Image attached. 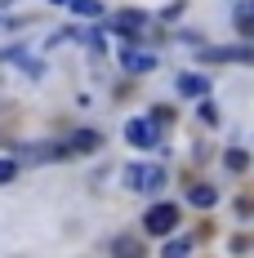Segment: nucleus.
Segmentation results:
<instances>
[{
  "label": "nucleus",
  "instance_id": "obj_14",
  "mask_svg": "<svg viewBox=\"0 0 254 258\" xmlns=\"http://www.w3.org/2000/svg\"><path fill=\"white\" fill-rule=\"evenodd\" d=\"M245 165H250V156L241 152V147H232V152H228V169H232V174H241Z\"/></svg>",
  "mask_w": 254,
  "mask_h": 258
},
{
  "label": "nucleus",
  "instance_id": "obj_6",
  "mask_svg": "<svg viewBox=\"0 0 254 258\" xmlns=\"http://www.w3.org/2000/svg\"><path fill=\"white\" fill-rule=\"evenodd\" d=\"M112 258H143V240L129 236V232H121L116 240H112Z\"/></svg>",
  "mask_w": 254,
  "mask_h": 258
},
{
  "label": "nucleus",
  "instance_id": "obj_12",
  "mask_svg": "<svg viewBox=\"0 0 254 258\" xmlns=\"http://www.w3.org/2000/svg\"><path fill=\"white\" fill-rule=\"evenodd\" d=\"M187 254H192V240H187V236L165 240V249H161V258H187Z\"/></svg>",
  "mask_w": 254,
  "mask_h": 258
},
{
  "label": "nucleus",
  "instance_id": "obj_17",
  "mask_svg": "<svg viewBox=\"0 0 254 258\" xmlns=\"http://www.w3.org/2000/svg\"><path fill=\"white\" fill-rule=\"evenodd\" d=\"M54 5H72V0H54Z\"/></svg>",
  "mask_w": 254,
  "mask_h": 258
},
{
  "label": "nucleus",
  "instance_id": "obj_15",
  "mask_svg": "<svg viewBox=\"0 0 254 258\" xmlns=\"http://www.w3.org/2000/svg\"><path fill=\"white\" fill-rule=\"evenodd\" d=\"M196 116H201L205 125H219V107L210 103V98H205V103H201V111H196Z\"/></svg>",
  "mask_w": 254,
  "mask_h": 258
},
{
  "label": "nucleus",
  "instance_id": "obj_10",
  "mask_svg": "<svg viewBox=\"0 0 254 258\" xmlns=\"http://www.w3.org/2000/svg\"><path fill=\"white\" fill-rule=\"evenodd\" d=\"M143 23H147L143 14H116V18H112V27H116L121 36H138V31H143Z\"/></svg>",
  "mask_w": 254,
  "mask_h": 258
},
{
  "label": "nucleus",
  "instance_id": "obj_2",
  "mask_svg": "<svg viewBox=\"0 0 254 258\" xmlns=\"http://www.w3.org/2000/svg\"><path fill=\"white\" fill-rule=\"evenodd\" d=\"M125 138H129V147L152 152V147H161V125H156L152 116H134V120L125 125Z\"/></svg>",
  "mask_w": 254,
  "mask_h": 258
},
{
  "label": "nucleus",
  "instance_id": "obj_3",
  "mask_svg": "<svg viewBox=\"0 0 254 258\" xmlns=\"http://www.w3.org/2000/svg\"><path fill=\"white\" fill-rule=\"evenodd\" d=\"M121 178H125L129 191H161L165 187V169L161 165H129Z\"/></svg>",
  "mask_w": 254,
  "mask_h": 258
},
{
  "label": "nucleus",
  "instance_id": "obj_16",
  "mask_svg": "<svg viewBox=\"0 0 254 258\" xmlns=\"http://www.w3.org/2000/svg\"><path fill=\"white\" fill-rule=\"evenodd\" d=\"M18 178V160H0V182H14Z\"/></svg>",
  "mask_w": 254,
  "mask_h": 258
},
{
  "label": "nucleus",
  "instance_id": "obj_1",
  "mask_svg": "<svg viewBox=\"0 0 254 258\" xmlns=\"http://www.w3.org/2000/svg\"><path fill=\"white\" fill-rule=\"evenodd\" d=\"M178 223H183V214H178L174 201H161V205H152L143 214V232L147 236H174Z\"/></svg>",
  "mask_w": 254,
  "mask_h": 258
},
{
  "label": "nucleus",
  "instance_id": "obj_8",
  "mask_svg": "<svg viewBox=\"0 0 254 258\" xmlns=\"http://www.w3.org/2000/svg\"><path fill=\"white\" fill-rule=\"evenodd\" d=\"M187 201H192L196 209H214V205H219V187H210V182H196V187L187 191Z\"/></svg>",
  "mask_w": 254,
  "mask_h": 258
},
{
  "label": "nucleus",
  "instance_id": "obj_7",
  "mask_svg": "<svg viewBox=\"0 0 254 258\" xmlns=\"http://www.w3.org/2000/svg\"><path fill=\"white\" fill-rule=\"evenodd\" d=\"M232 23H236V31H241L245 40H254V0H241V5H236Z\"/></svg>",
  "mask_w": 254,
  "mask_h": 258
},
{
  "label": "nucleus",
  "instance_id": "obj_9",
  "mask_svg": "<svg viewBox=\"0 0 254 258\" xmlns=\"http://www.w3.org/2000/svg\"><path fill=\"white\" fill-rule=\"evenodd\" d=\"M156 67V53H147V49H125V72H152Z\"/></svg>",
  "mask_w": 254,
  "mask_h": 258
},
{
  "label": "nucleus",
  "instance_id": "obj_11",
  "mask_svg": "<svg viewBox=\"0 0 254 258\" xmlns=\"http://www.w3.org/2000/svg\"><path fill=\"white\" fill-rule=\"evenodd\" d=\"M5 58H9V62H18V67H23L27 76H45V67H40L36 58H27L23 49H9V53H5Z\"/></svg>",
  "mask_w": 254,
  "mask_h": 258
},
{
  "label": "nucleus",
  "instance_id": "obj_13",
  "mask_svg": "<svg viewBox=\"0 0 254 258\" xmlns=\"http://www.w3.org/2000/svg\"><path fill=\"white\" fill-rule=\"evenodd\" d=\"M72 9H76L80 18H103V5H98V0H72Z\"/></svg>",
  "mask_w": 254,
  "mask_h": 258
},
{
  "label": "nucleus",
  "instance_id": "obj_5",
  "mask_svg": "<svg viewBox=\"0 0 254 258\" xmlns=\"http://www.w3.org/2000/svg\"><path fill=\"white\" fill-rule=\"evenodd\" d=\"M178 94H187V98H210V76L183 72V76H178Z\"/></svg>",
  "mask_w": 254,
  "mask_h": 258
},
{
  "label": "nucleus",
  "instance_id": "obj_4",
  "mask_svg": "<svg viewBox=\"0 0 254 258\" xmlns=\"http://www.w3.org/2000/svg\"><path fill=\"white\" fill-rule=\"evenodd\" d=\"M67 156H94V152H103V134L98 129H76V134H67Z\"/></svg>",
  "mask_w": 254,
  "mask_h": 258
},
{
  "label": "nucleus",
  "instance_id": "obj_18",
  "mask_svg": "<svg viewBox=\"0 0 254 258\" xmlns=\"http://www.w3.org/2000/svg\"><path fill=\"white\" fill-rule=\"evenodd\" d=\"M5 5H14V0H0V9H5Z\"/></svg>",
  "mask_w": 254,
  "mask_h": 258
}]
</instances>
